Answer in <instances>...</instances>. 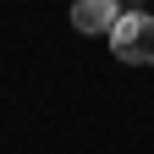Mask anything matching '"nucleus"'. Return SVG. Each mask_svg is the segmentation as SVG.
<instances>
[{
	"mask_svg": "<svg viewBox=\"0 0 154 154\" xmlns=\"http://www.w3.org/2000/svg\"><path fill=\"white\" fill-rule=\"evenodd\" d=\"M110 50L121 66H154V17L149 11H121L110 28Z\"/></svg>",
	"mask_w": 154,
	"mask_h": 154,
	"instance_id": "nucleus-1",
	"label": "nucleus"
},
{
	"mask_svg": "<svg viewBox=\"0 0 154 154\" xmlns=\"http://www.w3.org/2000/svg\"><path fill=\"white\" fill-rule=\"evenodd\" d=\"M116 17H121L116 0H72V22H77V33H110Z\"/></svg>",
	"mask_w": 154,
	"mask_h": 154,
	"instance_id": "nucleus-2",
	"label": "nucleus"
}]
</instances>
